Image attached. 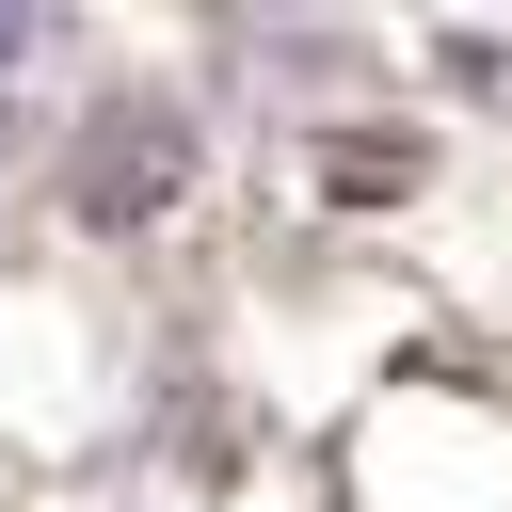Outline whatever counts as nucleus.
<instances>
[{
    "instance_id": "1",
    "label": "nucleus",
    "mask_w": 512,
    "mask_h": 512,
    "mask_svg": "<svg viewBox=\"0 0 512 512\" xmlns=\"http://www.w3.org/2000/svg\"><path fill=\"white\" fill-rule=\"evenodd\" d=\"M192 192V112L176 96H112L80 144H64V208L80 224H160Z\"/></svg>"
}]
</instances>
